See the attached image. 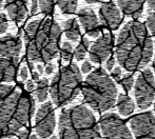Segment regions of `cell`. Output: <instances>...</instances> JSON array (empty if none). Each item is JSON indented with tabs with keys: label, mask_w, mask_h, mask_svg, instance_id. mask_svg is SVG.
<instances>
[{
	"label": "cell",
	"mask_w": 155,
	"mask_h": 139,
	"mask_svg": "<svg viewBox=\"0 0 155 139\" xmlns=\"http://www.w3.org/2000/svg\"><path fill=\"white\" fill-rule=\"evenodd\" d=\"M29 139H38V138H37V136H36V135H34V134H32V135L29 137Z\"/></svg>",
	"instance_id": "f35d334b"
},
{
	"label": "cell",
	"mask_w": 155,
	"mask_h": 139,
	"mask_svg": "<svg viewBox=\"0 0 155 139\" xmlns=\"http://www.w3.org/2000/svg\"><path fill=\"white\" fill-rule=\"evenodd\" d=\"M2 3H3V0H0V8H1V6H2Z\"/></svg>",
	"instance_id": "60d3db41"
},
{
	"label": "cell",
	"mask_w": 155,
	"mask_h": 139,
	"mask_svg": "<svg viewBox=\"0 0 155 139\" xmlns=\"http://www.w3.org/2000/svg\"><path fill=\"white\" fill-rule=\"evenodd\" d=\"M135 101L140 110H147L155 100V80L151 70H145L137 77L134 86Z\"/></svg>",
	"instance_id": "ba28073f"
},
{
	"label": "cell",
	"mask_w": 155,
	"mask_h": 139,
	"mask_svg": "<svg viewBox=\"0 0 155 139\" xmlns=\"http://www.w3.org/2000/svg\"><path fill=\"white\" fill-rule=\"evenodd\" d=\"M114 42V35L111 34L110 32L102 33L90 47L89 56L91 61H93L94 63H102L104 61H107L108 58L111 57Z\"/></svg>",
	"instance_id": "7c38bea8"
},
{
	"label": "cell",
	"mask_w": 155,
	"mask_h": 139,
	"mask_svg": "<svg viewBox=\"0 0 155 139\" xmlns=\"http://www.w3.org/2000/svg\"><path fill=\"white\" fill-rule=\"evenodd\" d=\"M117 5L124 15L132 19H138L143 11V0H117Z\"/></svg>",
	"instance_id": "2e32d148"
},
{
	"label": "cell",
	"mask_w": 155,
	"mask_h": 139,
	"mask_svg": "<svg viewBox=\"0 0 155 139\" xmlns=\"http://www.w3.org/2000/svg\"><path fill=\"white\" fill-rule=\"evenodd\" d=\"M111 77H112L116 82L120 83V80H121V68L120 66H115V68L112 70Z\"/></svg>",
	"instance_id": "4316f807"
},
{
	"label": "cell",
	"mask_w": 155,
	"mask_h": 139,
	"mask_svg": "<svg viewBox=\"0 0 155 139\" xmlns=\"http://www.w3.org/2000/svg\"><path fill=\"white\" fill-rule=\"evenodd\" d=\"M147 4L150 10L153 13H155V0H147Z\"/></svg>",
	"instance_id": "e575fe53"
},
{
	"label": "cell",
	"mask_w": 155,
	"mask_h": 139,
	"mask_svg": "<svg viewBox=\"0 0 155 139\" xmlns=\"http://www.w3.org/2000/svg\"><path fill=\"white\" fill-rule=\"evenodd\" d=\"M146 27H147L148 31L150 35L155 38V13H149L146 20Z\"/></svg>",
	"instance_id": "d4e9b609"
},
{
	"label": "cell",
	"mask_w": 155,
	"mask_h": 139,
	"mask_svg": "<svg viewBox=\"0 0 155 139\" xmlns=\"http://www.w3.org/2000/svg\"><path fill=\"white\" fill-rule=\"evenodd\" d=\"M37 70H38V72H39V74H42L43 72H45V69H43V66H41V64H38V66H37Z\"/></svg>",
	"instance_id": "8d00e7d4"
},
{
	"label": "cell",
	"mask_w": 155,
	"mask_h": 139,
	"mask_svg": "<svg viewBox=\"0 0 155 139\" xmlns=\"http://www.w3.org/2000/svg\"><path fill=\"white\" fill-rule=\"evenodd\" d=\"M135 139H155V117L152 112L135 115L130 120Z\"/></svg>",
	"instance_id": "8fae6325"
},
{
	"label": "cell",
	"mask_w": 155,
	"mask_h": 139,
	"mask_svg": "<svg viewBox=\"0 0 155 139\" xmlns=\"http://www.w3.org/2000/svg\"><path fill=\"white\" fill-rule=\"evenodd\" d=\"M90 49V41L89 39H87L86 37L81 39L78 43V45L76 47L75 51H74V57L77 61H81L84 59L87 53H88V50Z\"/></svg>",
	"instance_id": "44dd1931"
},
{
	"label": "cell",
	"mask_w": 155,
	"mask_h": 139,
	"mask_svg": "<svg viewBox=\"0 0 155 139\" xmlns=\"http://www.w3.org/2000/svg\"><path fill=\"white\" fill-rule=\"evenodd\" d=\"M123 20L121 11L114 2H106L99 8V21L104 29L117 30Z\"/></svg>",
	"instance_id": "4fadbf2b"
},
{
	"label": "cell",
	"mask_w": 155,
	"mask_h": 139,
	"mask_svg": "<svg viewBox=\"0 0 155 139\" xmlns=\"http://www.w3.org/2000/svg\"><path fill=\"white\" fill-rule=\"evenodd\" d=\"M22 42L13 35L0 37V83L12 82L17 76Z\"/></svg>",
	"instance_id": "52a82bcc"
},
{
	"label": "cell",
	"mask_w": 155,
	"mask_h": 139,
	"mask_svg": "<svg viewBox=\"0 0 155 139\" xmlns=\"http://www.w3.org/2000/svg\"><path fill=\"white\" fill-rule=\"evenodd\" d=\"M82 88V76L74 63L62 66L53 77L50 86V94L56 106L71 103Z\"/></svg>",
	"instance_id": "8992f818"
},
{
	"label": "cell",
	"mask_w": 155,
	"mask_h": 139,
	"mask_svg": "<svg viewBox=\"0 0 155 139\" xmlns=\"http://www.w3.org/2000/svg\"><path fill=\"white\" fill-rule=\"evenodd\" d=\"M84 99L96 112H106L117 101V88L106 70L97 68L91 72L82 83Z\"/></svg>",
	"instance_id": "5b68a950"
},
{
	"label": "cell",
	"mask_w": 155,
	"mask_h": 139,
	"mask_svg": "<svg viewBox=\"0 0 155 139\" xmlns=\"http://www.w3.org/2000/svg\"><path fill=\"white\" fill-rule=\"evenodd\" d=\"M48 92H49V80L47 78H42L39 81H37L36 98L39 102H45L47 100Z\"/></svg>",
	"instance_id": "ffe728a7"
},
{
	"label": "cell",
	"mask_w": 155,
	"mask_h": 139,
	"mask_svg": "<svg viewBox=\"0 0 155 139\" xmlns=\"http://www.w3.org/2000/svg\"><path fill=\"white\" fill-rule=\"evenodd\" d=\"M8 18H6V15L4 13H0V35L4 34L8 31Z\"/></svg>",
	"instance_id": "484cf974"
},
{
	"label": "cell",
	"mask_w": 155,
	"mask_h": 139,
	"mask_svg": "<svg viewBox=\"0 0 155 139\" xmlns=\"http://www.w3.org/2000/svg\"><path fill=\"white\" fill-rule=\"evenodd\" d=\"M78 20L84 32L90 37L98 38L101 32V24L99 19L97 18L95 12L90 8H82L78 12Z\"/></svg>",
	"instance_id": "5bb4252c"
},
{
	"label": "cell",
	"mask_w": 155,
	"mask_h": 139,
	"mask_svg": "<svg viewBox=\"0 0 155 139\" xmlns=\"http://www.w3.org/2000/svg\"><path fill=\"white\" fill-rule=\"evenodd\" d=\"M39 8L45 15H52L54 13L53 0H39Z\"/></svg>",
	"instance_id": "603a6c76"
},
{
	"label": "cell",
	"mask_w": 155,
	"mask_h": 139,
	"mask_svg": "<svg viewBox=\"0 0 155 139\" xmlns=\"http://www.w3.org/2000/svg\"><path fill=\"white\" fill-rule=\"evenodd\" d=\"M29 0H5V10L11 20L18 23L25 18Z\"/></svg>",
	"instance_id": "9a60e30c"
},
{
	"label": "cell",
	"mask_w": 155,
	"mask_h": 139,
	"mask_svg": "<svg viewBox=\"0 0 155 139\" xmlns=\"http://www.w3.org/2000/svg\"><path fill=\"white\" fill-rule=\"evenodd\" d=\"M93 70V66H92V63H91L89 60H86V61L82 63L81 66V72L84 74H88V73H91Z\"/></svg>",
	"instance_id": "83f0119b"
},
{
	"label": "cell",
	"mask_w": 155,
	"mask_h": 139,
	"mask_svg": "<svg viewBox=\"0 0 155 139\" xmlns=\"http://www.w3.org/2000/svg\"><path fill=\"white\" fill-rule=\"evenodd\" d=\"M51 139H58V138L56 136H53V137H51Z\"/></svg>",
	"instance_id": "b9f144b4"
},
{
	"label": "cell",
	"mask_w": 155,
	"mask_h": 139,
	"mask_svg": "<svg viewBox=\"0 0 155 139\" xmlns=\"http://www.w3.org/2000/svg\"><path fill=\"white\" fill-rule=\"evenodd\" d=\"M120 84L123 86V89L127 92H130L133 89V86H135V80L134 76L132 74H126L120 80Z\"/></svg>",
	"instance_id": "cb8c5ba5"
},
{
	"label": "cell",
	"mask_w": 155,
	"mask_h": 139,
	"mask_svg": "<svg viewBox=\"0 0 155 139\" xmlns=\"http://www.w3.org/2000/svg\"><path fill=\"white\" fill-rule=\"evenodd\" d=\"M115 62H116V58L111 56V57L108 58V60L106 61V68L108 71H112L113 69L115 68Z\"/></svg>",
	"instance_id": "f1b7e54d"
},
{
	"label": "cell",
	"mask_w": 155,
	"mask_h": 139,
	"mask_svg": "<svg viewBox=\"0 0 155 139\" xmlns=\"http://www.w3.org/2000/svg\"><path fill=\"white\" fill-rule=\"evenodd\" d=\"M39 6V0H31V11L32 13H36Z\"/></svg>",
	"instance_id": "836d02e7"
},
{
	"label": "cell",
	"mask_w": 155,
	"mask_h": 139,
	"mask_svg": "<svg viewBox=\"0 0 155 139\" xmlns=\"http://www.w3.org/2000/svg\"><path fill=\"white\" fill-rule=\"evenodd\" d=\"M152 69L154 70V73H155V56H154V60H153V62H152Z\"/></svg>",
	"instance_id": "ab89813d"
},
{
	"label": "cell",
	"mask_w": 155,
	"mask_h": 139,
	"mask_svg": "<svg viewBox=\"0 0 155 139\" xmlns=\"http://www.w3.org/2000/svg\"><path fill=\"white\" fill-rule=\"evenodd\" d=\"M19 77L22 81H25L29 77V70H28L27 66H23L22 69L20 70V74H19Z\"/></svg>",
	"instance_id": "f546056e"
},
{
	"label": "cell",
	"mask_w": 155,
	"mask_h": 139,
	"mask_svg": "<svg viewBox=\"0 0 155 139\" xmlns=\"http://www.w3.org/2000/svg\"><path fill=\"white\" fill-rule=\"evenodd\" d=\"M73 47L70 42H64L62 44V47L60 50V55L61 59L64 62H70L73 58Z\"/></svg>",
	"instance_id": "7402d4cb"
},
{
	"label": "cell",
	"mask_w": 155,
	"mask_h": 139,
	"mask_svg": "<svg viewBox=\"0 0 155 139\" xmlns=\"http://www.w3.org/2000/svg\"><path fill=\"white\" fill-rule=\"evenodd\" d=\"M101 139H133L124 121L115 113H107L99 121Z\"/></svg>",
	"instance_id": "9c48e42d"
},
{
	"label": "cell",
	"mask_w": 155,
	"mask_h": 139,
	"mask_svg": "<svg viewBox=\"0 0 155 139\" xmlns=\"http://www.w3.org/2000/svg\"><path fill=\"white\" fill-rule=\"evenodd\" d=\"M54 70H55V66H54L53 63H49V64H47V66H45V73L47 74V75H51V74H53Z\"/></svg>",
	"instance_id": "d6a6232c"
},
{
	"label": "cell",
	"mask_w": 155,
	"mask_h": 139,
	"mask_svg": "<svg viewBox=\"0 0 155 139\" xmlns=\"http://www.w3.org/2000/svg\"><path fill=\"white\" fill-rule=\"evenodd\" d=\"M56 127V116L53 105L50 101L45 102L38 108L35 118V130L40 138L52 136Z\"/></svg>",
	"instance_id": "30bf717a"
},
{
	"label": "cell",
	"mask_w": 155,
	"mask_h": 139,
	"mask_svg": "<svg viewBox=\"0 0 155 139\" xmlns=\"http://www.w3.org/2000/svg\"><path fill=\"white\" fill-rule=\"evenodd\" d=\"M32 78L34 81H39V78H40V74H39V72H33L32 73Z\"/></svg>",
	"instance_id": "d590c367"
},
{
	"label": "cell",
	"mask_w": 155,
	"mask_h": 139,
	"mask_svg": "<svg viewBox=\"0 0 155 139\" xmlns=\"http://www.w3.org/2000/svg\"><path fill=\"white\" fill-rule=\"evenodd\" d=\"M23 38L30 61L45 63L59 52L61 27L52 18L36 19L25 27Z\"/></svg>",
	"instance_id": "3957f363"
},
{
	"label": "cell",
	"mask_w": 155,
	"mask_h": 139,
	"mask_svg": "<svg viewBox=\"0 0 155 139\" xmlns=\"http://www.w3.org/2000/svg\"><path fill=\"white\" fill-rule=\"evenodd\" d=\"M17 136H18L19 139H27L29 137V131H28L27 129L21 130V131H19V133L17 134Z\"/></svg>",
	"instance_id": "1f68e13d"
},
{
	"label": "cell",
	"mask_w": 155,
	"mask_h": 139,
	"mask_svg": "<svg viewBox=\"0 0 155 139\" xmlns=\"http://www.w3.org/2000/svg\"><path fill=\"white\" fill-rule=\"evenodd\" d=\"M60 12L64 15L75 14L77 11L78 0H56Z\"/></svg>",
	"instance_id": "d6986e66"
},
{
	"label": "cell",
	"mask_w": 155,
	"mask_h": 139,
	"mask_svg": "<svg viewBox=\"0 0 155 139\" xmlns=\"http://www.w3.org/2000/svg\"><path fill=\"white\" fill-rule=\"evenodd\" d=\"M63 32H64L65 37L73 42L79 40L80 35H81L79 23L75 18H71L63 22Z\"/></svg>",
	"instance_id": "ac0fdd59"
},
{
	"label": "cell",
	"mask_w": 155,
	"mask_h": 139,
	"mask_svg": "<svg viewBox=\"0 0 155 139\" xmlns=\"http://www.w3.org/2000/svg\"><path fill=\"white\" fill-rule=\"evenodd\" d=\"M59 139H101L93 112L84 104L62 111L58 122Z\"/></svg>",
	"instance_id": "277c9868"
},
{
	"label": "cell",
	"mask_w": 155,
	"mask_h": 139,
	"mask_svg": "<svg viewBox=\"0 0 155 139\" xmlns=\"http://www.w3.org/2000/svg\"><path fill=\"white\" fill-rule=\"evenodd\" d=\"M35 89V84H34V80H28L27 81V84H25V90L28 91L29 93H31L34 91Z\"/></svg>",
	"instance_id": "4dcf8cb0"
},
{
	"label": "cell",
	"mask_w": 155,
	"mask_h": 139,
	"mask_svg": "<svg viewBox=\"0 0 155 139\" xmlns=\"http://www.w3.org/2000/svg\"><path fill=\"white\" fill-rule=\"evenodd\" d=\"M154 114H155V105H154Z\"/></svg>",
	"instance_id": "7bdbcfd3"
},
{
	"label": "cell",
	"mask_w": 155,
	"mask_h": 139,
	"mask_svg": "<svg viewBox=\"0 0 155 139\" xmlns=\"http://www.w3.org/2000/svg\"><path fill=\"white\" fill-rule=\"evenodd\" d=\"M84 1H86L87 3H96V2H98L99 0H84Z\"/></svg>",
	"instance_id": "74e56055"
},
{
	"label": "cell",
	"mask_w": 155,
	"mask_h": 139,
	"mask_svg": "<svg viewBox=\"0 0 155 139\" xmlns=\"http://www.w3.org/2000/svg\"><path fill=\"white\" fill-rule=\"evenodd\" d=\"M117 110L124 117H128L135 111V103L129 95L120 94L117 97Z\"/></svg>",
	"instance_id": "e0dca14e"
},
{
	"label": "cell",
	"mask_w": 155,
	"mask_h": 139,
	"mask_svg": "<svg viewBox=\"0 0 155 139\" xmlns=\"http://www.w3.org/2000/svg\"><path fill=\"white\" fill-rule=\"evenodd\" d=\"M115 57L128 72L143 69L153 57V40L147 27L137 20L127 22L116 39Z\"/></svg>",
	"instance_id": "6da1fadb"
},
{
	"label": "cell",
	"mask_w": 155,
	"mask_h": 139,
	"mask_svg": "<svg viewBox=\"0 0 155 139\" xmlns=\"http://www.w3.org/2000/svg\"><path fill=\"white\" fill-rule=\"evenodd\" d=\"M35 100L20 88L0 84V138L16 135L34 114Z\"/></svg>",
	"instance_id": "7a4b0ae2"
}]
</instances>
